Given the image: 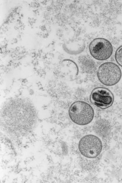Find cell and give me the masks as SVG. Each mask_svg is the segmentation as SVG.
<instances>
[{
  "label": "cell",
  "instance_id": "obj_1",
  "mask_svg": "<svg viewBox=\"0 0 122 183\" xmlns=\"http://www.w3.org/2000/svg\"><path fill=\"white\" fill-rule=\"evenodd\" d=\"M68 114L71 121L79 125H86L93 120L94 111L92 107L84 101L73 102L69 107Z\"/></svg>",
  "mask_w": 122,
  "mask_h": 183
},
{
  "label": "cell",
  "instance_id": "obj_2",
  "mask_svg": "<svg viewBox=\"0 0 122 183\" xmlns=\"http://www.w3.org/2000/svg\"><path fill=\"white\" fill-rule=\"evenodd\" d=\"M122 76L121 70L114 63L106 62L101 64L97 71L98 80L107 86H114L121 80Z\"/></svg>",
  "mask_w": 122,
  "mask_h": 183
},
{
  "label": "cell",
  "instance_id": "obj_6",
  "mask_svg": "<svg viewBox=\"0 0 122 183\" xmlns=\"http://www.w3.org/2000/svg\"><path fill=\"white\" fill-rule=\"evenodd\" d=\"M86 44L85 41L80 39L69 40L62 45L63 50L67 54L72 55H77L82 53L85 50Z\"/></svg>",
  "mask_w": 122,
  "mask_h": 183
},
{
  "label": "cell",
  "instance_id": "obj_4",
  "mask_svg": "<svg viewBox=\"0 0 122 183\" xmlns=\"http://www.w3.org/2000/svg\"><path fill=\"white\" fill-rule=\"evenodd\" d=\"M91 55L95 59L102 61L109 58L113 53V47L110 42L103 38H97L92 40L88 46Z\"/></svg>",
  "mask_w": 122,
  "mask_h": 183
},
{
  "label": "cell",
  "instance_id": "obj_5",
  "mask_svg": "<svg viewBox=\"0 0 122 183\" xmlns=\"http://www.w3.org/2000/svg\"><path fill=\"white\" fill-rule=\"evenodd\" d=\"M90 102L94 106L102 109L108 108L113 104L114 96L111 91L103 87H97L91 92Z\"/></svg>",
  "mask_w": 122,
  "mask_h": 183
},
{
  "label": "cell",
  "instance_id": "obj_3",
  "mask_svg": "<svg viewBox=\"0 0 122 183\" xmlns=\"http://www.w3.org/2000/svg\"><path fill=\"white\" fill-rule=\"evenodd\" d=\"M103 144L100 138L95 135L87 134L79 141L78 149L81 154L85 157L92 159L96 157L101 152Z\"/></svg>",
  "mask_w": 122,
  "mask_h": 183
},
{
  "label": "cell",
  "instance_id": "obj_7",
  "mask_svg": "<svg viewBox=\"0 0 122 183\" xmlns=\"http://www.w3.org/2000/svg\"><path fill=\"white\" fill-rule=\"evenodd\" d=\"M114 57L117 64L122 67V45L118 47L116 50Z\"/></svg>",
  "mask_w": 122,
  "mask_h": 183
}]
</instances>
